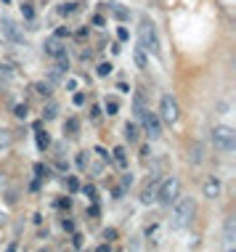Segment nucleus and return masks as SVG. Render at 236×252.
Returning a JSON list of instances; mask_svg holds the SVG:
<instances>
[{"instance_id":"nucleus-1","label":"nucleus","mask_w":236,"mask_h":252,"mask_svg":"<svg viewBox=\"0 0 236 252\" xmlns=\"http://www.w3.org/2000/svg\"><path fill=\"white\" fill-rule=\"evenodd\" d=\"M170 207H173V218H170V228H173V231H183V228H188V226L194 223L196 202L191 197H178Z\"/></svg>"},{"instance_id":"nucleus-2","label":"nucleus","mask_w":236,"mask_h":252,"mask_svg":"<svg viewBox=\"0 0 236 252\" xmlns=\"http://www.w3.org/2000/svg\"><path fill=\"white\" fill-rule=\"evenodd\" d=\"M138 43H141V50H146L152 56H159V37H157V29L149 19H143L138 27Z\"/></svg>"},{"instance_id":"nucleus-3","label":"nucleus","mask_w":236,"mask_h":252,"mask_svg":"<svg viewBox=\"0 0 236 252\" xmlns=\"http://www.w3.org/2000/svg\"><path fill=\"white\" fill-rule=\"evenodd\" d=\"M178 197H181V180L178 178H167V180H162V186L157 189L154 199L162 204V207H170Z\"/></svg>"},{"instance_id":"nucleus-4","label":"nucleus","mask_w":236,"mask_h":252,"mask_svg":"<svg viewBox=\"0 0 236 252\" xmlns=\"http://www.w3.org/2000/svg\"><path fill=\"white\" fill-rule=\"evenodd\" d=\"M212 144H215V149H218V151L231 154L234 149H236V133L231 130V127H226V125L215 127V130H212Z\"/></svg>"},{"instance_id":"nucleus-5","label":"nucleus","mask_w":236,"mask_h":252,"mask_svg":"<svg viewBox=\"0 0 236 252\" xmlns=\"http://www.w3.org/2000/svg\"><path fill=\"white\" fill-rule=\"evenodd\" d=\"M178 117H181L178 101H175L173 96H162V101H159V120H165L167 125H175Z\"/></svg>"},{"instance_id":"nucleus-6","label":"nucleus","mask_w":236,"mask_h":252,"mask_svg":"<svg viewBox=\"0 0 236 252\" xmlns=\"http://www.w3.org/2000/svg\"><path fill=\"white\" fill-rule=\"evenodd\" d=\"M138 120L143 122V130H146V135L152 141H157L162 135V120H159V114H157V112H143Z\"/></svg>"},{"instance_id":"nucleus-7","label":"nucleus","mask_w":236,"mask_h":252,"mask_svg":"<svg viewBox=\"0 0 236 252\" xmlns=\"http://www.w3.org/2000/svg\"><path fill=\"white\" fill-rule=\"evenodd\" d=\"M43 50L51 59H64V56H67V48H64L61 37H48V40L43 43Z\"/></svg>"},{"instance_id":"nucleus-8","label":"nucleus","mask_w":236,"mask_h":252,"mask_svg":"<svg viewBox=\"0 0 236 252\" xmlns=\"http://www.w3.org/2000/svg\"><path fill=\"white\" fill-rule=\"evenodd\" d=\"M223 247L226 250L236 247V218H228L226 226H223Z\"/></svg>"},{"instance_id":"nucleus-9","label":"nucleus","mask_w":236,"mask_h":252,"mask_svg":"<svg viewBox=\"0 0 236 252\" xmlns=\"http://www.w3.org/2000/svg\"><path fill=\"white\" fill-rule=\"evenodd\" d=\"M0 29H3V35L8 37V40H14V43H22L24 40V35H22V29L16 27L11 19H0Z\"/></svg>"},{"instance_id":"nucleus-10","label":"nucleus","mask_w":236,"mask_h":252,"mask_svg":"<svg viewBox=\"0 0 236 252\" xmlns=\"http://www.w3.org/2000/svg\"><path fill=\"white\" fill-rule=\"evenodd\" d=\"M111 159L117 162V167L128 170V151H125V146H114V151H111Z\"/></svg>"},{"instance_id":"nucleus-11","label":"nucleus","mask_w":236,"mask_h":252,"mask_svg":"<svg viewBox=\"0 0 236 252\" xmlns=\"http://www.w3.org/2000/svg\"><path fill=\"white\" fill-rule=\"evenodd\" d=\"M106 11H109V14L114 16V19H120V22H125V19L130 16V14H128V8H122L120 3H106Z\"/></svg>"},{"instance_id":"nucleus-12","label":"nucleus","mask_w":236,"mask_h":252,"mask_svg":"<svg viewBox=\"0 0 236 252\" xmlns=\"http://www.w3.org/2000/svg\"><path fill=\"white\" fill-rule=\"evenodd\" d=\"M218 194H220V180H218V178H210L207 183H205V197L215 199Z\"/></svg>"},{"instance_id":"nucleus-13","label":"nucleus","mask_w":236,"mask_h":252,"mask_svg":"<svg viewBox=\"0 0 236 252\" xmlns=\"http://www.w3.org/2000/svg\"><path fill=\"white\" fill-rule=\"evenodd\" d=\"M35 93H37V96H45V99H48V96L53 93V82H35Z\"/></svg>"},{"instance_id":"nucleus-14","label":"nucleus","mask_w":236,"mask_h":252,"mask_svg":"<svg viewBox=\"0 0 236 252\" xmlns=\"http://www.w3.org/2000/svg\"><path fill=\"white\" fill-rule=\"evenodd\" d=\"M11 144H14V135H11V130L0 127V151H3V149H8Z\"/></svg>"},{"instance_id":"nucleus-15","label":"nucleus","mask_w":236,"mask_h":252,"mask_svg":"<svg viewBox=\"0 0 236 252\" xmlns=\"http://www.w3.org/2000/svg\"><path fill=\"white\" fill-rule=\"evenodd\" d=\"M125 138L130 141V144H135V141H138V125L128 122V125H125Z\"/></svg>"},{"instance_id":"nucleus-16","label":"nucleus","mask_w":236,"mask_h":252,"mask_svg":"<svg viewBox=\"0 0 236 252\" xmlns=\"http://www.w3.org/2000/svg\"><path fill=\"white\" fill-rule=\"evenodd\" d=\"M154 197H157V189H154L152 183H149L146 189H143V194H141V202H143V204H152V202H154Z\"/></svg>"},{"instance_id":"nucleus-17","label":"nucleus","mask_w":236,"mask_h":252,"mask_svg":"<svg viewBox=\"0 0 236 252\" xmlns=\"http://www.w3.org/2000/svg\"><path fill=\"white\" fill-rule=\"evenodd\" d=\"M77 130H80V122H77V117H69L67 122H64V133L77 135Z\"/></svg>"},{"instance_id":"nucleus-18","label":"nucleus","mask_w":236,"mask_h":252,"mask_svg":"<svg viewBox=\"0 0 236 252\" xmlns=\"http://www.w3.org/2000/svg\"><path fill=\"white\" fill-rule=\"evenodd\" d=\"M58 114V106L53 104V101H48V104H45V109H43V120H53Z\"/></svg>"},{"instance_id":"nucleus-19","label":"nucleus","mask_w":236,"mask_h":252,"mask_svg":"<svg viewBox=\"0 0 236 252\" xmlns=\"http://www.w3.org/2000/svg\"><path fill=\"white\" fill-rule=\"evenodd\" d=\"M104 109H106V114H109V117H114V114L120 112V101H117V99H106V104H104Z\"/></svg>"},{"instance_id":"nucleus-20","label":"nucleus","mask_w":236,"mask_h":252,"mask_svg":"<svg viewBox=\"0 0 236 252\" xmlns=\"http://www.w3.org/2000/svg\"><path fill=\"white\" fill-rule=\"evenodd\" d=\"M133 59H135V67H138V69H146V67H149V61H146V56H143V50H141V48H135Z\"/></svg>"},{"instance_id":"nucleus-21","label":"nucleus","mask_w":236,"mask_h":252,"mask_svg":"<svg viewBox=\"0 0 236 252\" xmlns=\"http://www.w3.org/2000/svg\"><path fill=\"white\" fill-rule=\"evenodd\" d=\"M37 146H40L43 151H45V149L51 146V138H48V133H43L40 127H37Z\"/></svg>"},{"instance_id":"nucleus-22","label":"nucleus","mask_w":236,"mask_h":252,"mask_svg":"<svg viewBox=\"0 0 236 252\" xmlns=\"http://www.w3.org/2000/svg\"><path fill=\"white\" fill-rule=\"evenodd\" d=\"M14 114H16L19 120H27V117H29V109H27V104H16V106H14Z\"/></svg>"},{"instance_id":"nucleus-23","label":"nucleus","mask_w":236,"mask_h":252,"mask_svg":"<svg viewBox=\"0 0 236 252\" xmlns=\"http://www.w3.org/2000/svg\"><path fill=\"white\" fill-rule=\"evenodd\" d=\"M111 69H114V67H111L109 61H104V64H98L96 75H98V77H106V75H111Z\"/></svg>"},{"instance_id":"nucleus-24","label":"nucleus","mask_w":236,"mask_h":252,"mask_svg":"<svg viewBox=\"0 0 236 252\" xmlns=\"http://www.w3.org/2000/svg\"><path fill=\"white\" fill-rule=\"evenodd\" d=\"M188 159H191V162H202V159H205V157H202V146H199V144L191 146V154H188Z\"/></svg>"},{"instance_id":"nucleus-25","label":"nucleus","mask_w":236,"mask_h":252,"mask_svg":"<svg viewBox=\"0 0 236 252\" xmlns=\"http://www.w3.org/2000/svg\"><path fill=\"white\" fill-rule=\"evenodd\" d=\"M82 194L90 199V202H96V199H98V191H96V186H82Z\"/></svg>"},{"instance_id":"nucleus-26","label":"nucleus","mask_w":236,"mask_h":252,"mask_svg":"<svg viewBox=\"0 0 236 252\" xmlns=\"http://www.w3.org/2000/svg\"><path fill=\"white\" fill-rule=\"evenodd\" d=\"M88 165H90V159L85 157V151H82V154H77V167H80V170H85Z\"/></svg>"},{"instance_id":"nucleus-27","label":"nucleus","mask_w":236,"mask_h":252,"mask_svg":"<svg viewBox=\"0 0 236 252\" xmlns=\"http://www.w3.org/2000/svg\"><path fill=\"white\" fill-rule=\"evenodd\" d=\"M117 40H120V43H125V40H130V32H128L125 27H120V29H117Z\"/></svg>"},{"instance_id":"nucleus-28","label":"nucleus","mask_w":236,"mask_h":252,"mask_svg":"<svg viewBox=\"0 0 236 252\" xmlns=\"http://www.w3.org/2000/svg\"><path fill=\"white\" fill-rule=\"evenodd\" d=\"M67 189L75 194V191H80V183H77V178H67Z\"/></svg>"},{"instance_id":"nucleus-29","label":"nucleus","mask_w":236,"mask_h":252,"mask_svg":"<svg viewBox=\"0 0 236 252\" xmlns=\"http://www.w3.org/2000/svg\"><path fill=\"white\" fill-rule=\"evenodd\" d=\"M96 154H98V157L104 159V162H109V159H111V157H109V151H106V149H104V146H96Z\"/></svg>"},{"instance_id":"nucleus-30","label":"nucleus","mask_w":236,"mask_h":252,"mask_svg":"<svg viewBox=\"0 0 236 252\" xmlns=\"http://www.w3.org/2000/svg\"><path fill=\"white\" fill-rule=\"evenodd\" d=\"M104 239H106V242H114V239H117V231H114V228H106V231H104Z\"/></svg>"},{"instance_id":"nucleus-31","label":"nucleus","mask_w":236,"mask_h":252,"mask_svg":"<svg viewBox=\"0 0 236 252\" xmlns=\"http://www.w3.org/2000/svg\"><path fill=\"white\" fill-rule=\"evenodd\" d=\"M157 231H159L157 226H149V228H146V236L152 239V242H157Z\"/></svg>"},{"instance_id":"nucleus-32","label":"nucleus","mask_w":236,"mask_h":252,"mask_svg":"<svg viewBox=\"0 0 236 252\" xmlns=\"http://www.w3.org/2000/svg\"><path fill=\"white\" fill-rule=\"evenodd\" d=\"M22 14H24V19H32L35 11H32V5H22Z\"/></svg>"},{"instance_id":"nucleus-33","label":"nucleus","mask_w":236,"mask_h":252,"mask_svg":"<svg viewBox=\"0 0 236 252\" xmlns=\"http://www.w3.org/2000/svg\"><path fill=\"white\" fill-rule=\"evenodd\" d=\"M35 173H37V176H40V178H48V170H45L43 165H35Z\"/></svg>"},{"instance_id":"nucleus-34","label":"nucleus","mask_w":236,"mask_h":252,"mask_svg":"<svg viewBox=\"0 0 236 252\" xmlns=\"http://www.w3.org/2000/svg\"><path fill=\"white\" fill-rule=\"evenodd\" d=\"M72 244H75V247L80 250V247H82V236H80V234H75V236H72Z\"/></svg>"},{"instance_id":"nucleus-35","label":"nucleus","mask_w":236,"mask_h":252,"mask_svg":"<svg viewBox=\"0 0 236 252\" xmlns=\"http://www.w3.org/2000/svg\"><path fill=\"white\" fill-rule=\"evenodd\" d=\"M75 104H77V106L85 104V93H75Z\"/></svg>"},{"instance_id":"nucleus-36","label":"nucleus","mask_w":236,"mask_h":252,"mask_svg":"<svg viewBox=\"0 0 236 252\" xmlns=\"http://www.w3.org/2000/svg\"><path fill=\"white\" fill-rule=\"evenodd\" d=\"M58 207H67V210H69V207H72V199H69V197H67V199H58Z\"/></svg>"},{"instance_id":"nucleus-37","label":"nucleus","mask_w":236,"mask_h":252,"mask_svg":"<svg viewBox=\"0 0 236 252\" xmlns=\"http://www.w3.org/2000/svg\"><path fill=\"white\" fill-rule=\"evenodd\" d=\"M58 11H61L64 16H67V14H72V11H75V5H69V3H67V5H61V8H58Z\"/></svg>"},{"instance_id":"nucleus-38","label":"nucleus","mask_w":236,"mask_h":252,"mask_svg":"<svg viewBox=\"0 0 236 252\" xmlns=\"http://www.w3.org/2000/svg\"><path fill=\"white\" fill-rule=\"evenodd\" d=\"M93 24H96V27H104V24H106V19H104V16H93Z\"/></svg>"},{"instance_id":"nucleus-39","label":"nucleus","mask_w":236,"mask_h":252,"mask_svg":"<svg viewBox=\"0 0 236 252\" xmlns=\"http://www.w3.org/2000/svg\"><path fill=\"white\" fill-rule=\"evenodd\" d=\"M64 231H75V223L67 221V218H64Z\"/></svg>"},{"instance_id":"nucleus-40","label":"nucleus","mask_w":236,"mask_h":252,"mask_svg":"<svg viewBox=\"0 0 236 252\" xmlns=\"http://www.w3.org/2000/svg\"><path fill=\"white\" fill-rule=\"evenodd\" d=\"M90 117H93V120H98V117H101V109H98V106H93V112H90Z\"/></svg>"},{"instance_id":"nucleus-41","label":"nucleus","mask_w":236,"mask_h":252,"mask_svg":"<svg viewBox=\"0 0 236 252\" xmlns=\"http://www.w3.org/2000/svg\"><path fill=\"white\" fill-rule=\"evenodd\" d=\"M130 183H133V178H130V176H125V178H122V189H128Z\"/></svg>"},{"instance_id":"nucleus-42","label":"nucleus","mask_w":236,"mask_h":252,"mask_svg":"<svg viewBox=\"0 0 236 252\" xmlns=\"http://www.w3.org/2000/svg\"><path fill=\"white\" fill-rule=\"evenodd\" d=\"M3 221H5V215H3V210H0V226H3Z\"/></svg>"},{"instance_id":"nucleus-43","label":"nucleus","mask_w":236,"mask_h":252,"mask_svg":"<svg viewBox=\"0 0 236 252\" xmlns=\"http://www.w3.org/2000/svg\"><path fill=\"white\" fill-rule=\"evenodd\" d=\"M0 3H11V0H0Z\"/></svg>"},{"instance_id":"nucleus-44","label":"nucleus","mask_w":236,"mask_h":252,"mask_svg":"<svg viewBox=\"0 0 236 252\" xmlns=\"http://www.w3.org/2000/svg\"><path fill=\"white\" fill-rule=\"evenodd\" d=\"M0 183H3V173H0Z\"/></svg>"},{"instance_id":"nucleus-45","label":"nucleus","mask_w":236,"mask_h":252,"mask_svg":"<svg viewBox=\"0 0 236 252\" xmlns=\"http://www.w3.org/2000/svg\"><path fill=\"white\" fill-rule=\"evenodd\" d=\"M0 67H3V64H0Z\"/></svg>"}]
</instances>
